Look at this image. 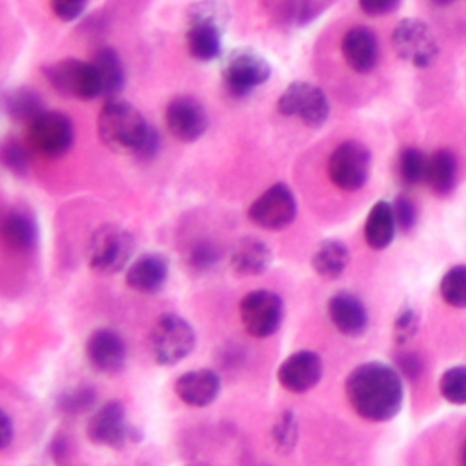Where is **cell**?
I'll use <instances>...</instances> for the list:
<instances>
[{"label": "cell", "mask_w": 466, "mask_h": 466, "mask_svg": "<svg viewBox=\"0 0 466 466\" xmlns=\"http://www.w3.org/2000/svg\"><path fill=\"white\" fill-rule=\"evenodd\" d=\"M346 397L350 406L366 420L384 422L393 419L404 400L400 373L379 360L359 364L346 377Z\"/></svg>", "instance_id": "1"}, {"label": "cell", "mask_w": 466, "mask_h": 466, "mask_svg": "<svg viewBox=\"0 0 466 466\" xmlns=\"http://www.w3.org/2000/svg\"><path fill=\"white\" fill-rule=\"evenodd\" d=\"M96 129L102 144L115 153L151 157L158 146L155 129L126 100H107L98 113Z\"/></svg>", "instance_id": "2"}, {"label": "cell", "mask_w": 466, "mask_h": 466, "mask_svg": "<svg viewBox=\"0 0 466 466\" xmlns=\"http://www.w3.org/2000/svg\"><path fill=\"white\" fill-rule=\"evenodd\" d=\"M228 18V7L218 0H202L189 5L186 44L195 60L208 62L220 55V42Z\"/></svg>", "instance_id": "3"}, {"label": "cell", "mask_w": 466, "mask_h": 466, "mask_svg": "<svg viewBox=\"0 0 466 466\" xmlns=\"http://www.w3.org/2000/svg\"><path fill=\"white\" fill-rule=\"evenodd\" d=\"M135 253L133 235L115 224L96 228L87 244V264L98 275L122 271Z\"/></svg>", "instance_id": "4"}, {"label": "cell", "mask_w": 466, "mask_h": 466, "mask_svg": "<svg viewBox=\"0 0 466 466\" xmlns=\"http://www.w3.org/2000/svg\"><path fill=\"white\" fill-rule=\"evenodd\" d=\"M197 344L193 326L177 313L160 315L149 331V351L160 366H173L184 360Z\"/></svg>", "instance_id": "5"}, {"label": "cell", "mask_w": 466, "mask_h": 466, "mask_svg": "<svg viewBox=\"0 0 466 466\" xmlns=\"http://www.w3.org/2000/svg\"><path fill=\"white\" fill-rule=\"evenodd\" d=\"M244 329L255 339L271 337L284 320V302L271 289H253L238 302Z\"/></svg>", "instance_id": "6"}, {"label": "cell", "mask_w": 466, "mask_h": 466, "mask_svg": "<svg viewBox=\"0 0 466 466\" xmlns=\"http://www.w3.org/2000/svg\"><path fill=\"white\" fill-rule=\"evenodd\" d=\"M371 153L370 149L357 142L346 140L339 144L328 160L329 180L342 191L360 189L370 177Z\"/></svg>", "instance_id": "7"}, {"label": "cell", "mask_w": 466, "mask_h": 466, "mask_svg": "<svg viewBox=\"0 0 466 466\" xmlns=\"http://www.w3.org/2000/svg\"><path fill=\"white\" fill-rule=\"evenodd\" d=\"M395 53L415 67H428L439 56V44L431 27L419 18L400 20L391 35Z\"/></svg>", "instance_id": "8"}, {"label": "cell", "mask_w": 466, "mask_h": 466, "mask_svg": "<svg viewBox=\"0 0 466 466\" xmlns=\"http://www.w3.org/2000/svg\"><path fill=\"white\" fill-rule=\"evenodd\" d=\"M277 109L284 116H295L308 127H320L329 116L326 93L309 82L289 84L277 100Z\"/></svg>", "instance_id": "9"}, {"label": "cell", "mask_w": 466, "mask_h": 466, "mask_svg": "<svg viewBox=\"0 0 466 466\" xmlns=\"http://www.w3.org/2000/svg\"><path fill=\"white\" fill-rule=\"evenodd\" d=\"M86 435L93 444L107 448H120L138 439L120 400H107L96 408L86 424Z\"/></svg>", "instance_id": "10"}, {"label": "cell", "mask_w": 466, "mask_h": 466, "mask_svg": "<svg viewBox=\"0 0 466 466\" xmlns=\"http://www.w3.org/2000/svg\"><path fill=\"white\" fill-rule=\"evenodd\" d=\"M271 75L266 58L253 49L231 51L222 66V80L226 89L235 96H244L262 86Z\"/></svg>", "instance_id": "11"}, {"label": "cell", "mask_w": 466, "mask_h": 466, "mask_svg": "<svg viewBox=\"0 0 466 466\" xmlns=\"http://www.w3.org/2000/svg\"><path fill=\"white\" fill-rule=\"evenodd\" d=\"M49 84L62 95L75 98H95L102 95L96 71L91 62L78 58H64L55 64H49L44 69Z\"/></svg>", "instance_id": "12"}, {"label": "cell", "mask_w": 466, "mask_h": 466, "mask_svg": "<svg viewBox=\"0 0 466 466\" xmlns=\"http://www.w3.org/2000/svg\"><path fill=\"white\" fill-rule=\"evenodd\" d=\"M297 200L286 184L269 186L248 209V217L262 229H282L295 220Z\"/></svg>", "instance_id": "13"}, {"label": "cell", "mask_w": 466, "mask_h": 466, "mask_svg": "<svg viewBox=\"0 0 466 466\" xmlns=\"http://www.w3.org/2000/svg\"><path fill=\"white\" fill-rule=\"evenodd\" d=\"M29 144L46 157H60L73 144V126L67 115L42 111L27 129Z\"/></svg>", "instance_id": "14"}, {"label": "cell", "mask_w": 466, "mask_h": 466, "mask_svg": "<svg viewBox=\"0 0 466 466\" xmlns=\"http://www.w3.org/2000/svg\"><path fill=\"white\" fill-rule=\"evenodd\" d=\"M127 357L122 335L111 328L93 329L86 340V359L89 366L104 375L118 373Z\"/></svg>", "instance_id": "15"}, {"label": "cell", "mask_w": 466, "mask_h": 466, "mask_svg": "<svg viewBox=\"0 0 466 466\" xmlns=\"http://www.w3.org/2000/svg\"><path fill=\"white\" fill-rule=\"evenodd\" d=\"M166 127L180 142H195L208 129L204 106L191 96L173 98L166 107Z\"/></svg>", "instance_id": "16"}, {"label": "cell", "mask_w": 466, "mask_h": 466, "mask_svg": "<svg viewBox=\"0 0 466 466\" xmlns=\"http://www.w3.org/2000/svg\"><path fill=\"white\" fill-rule=\"evenodd\" d=\"M322 370V359L315 351L300 350L280 362L277 380L291 393H306L320 382Z\"/></svg>", "instance_id": "17"}, {"label": "cell", "mask_w": 466, "mask_h": 466, "mask_svg": "<svg viewBox=\"0 0 466 466\" xmlns=\"http://www.w3.org/2000/svg\"><path fill=\"white\" fill-rule=\"evenodd\" d=\"M222 382L215 370L211 368H198L189 370L177 377L173 390L177 397L193 408H204L217 400L220 393Z\"/></svg>", "instance_id": "18"}, {"label": "cell", "mask_w": 466, "mask_h": 466, "mask_svg": "<svg viewBox=\"0 0 466 466\" xmlns=\"http://www.w3.org/2000/svg\"><path fill=\"white\" fill-rule=\"evenodd\" d=\"M328 315L333 326L346 337H359L368 328V309L364 302L350 291H337L329 297Z\"/></svg>", "instance_id": "19"}, {"label": "cell", "mask_w": 466, "mask_h": 466, "mask_svg": "<svg viewBox=\"0 0 466 466\" xmlns=\"http://www.w3.org/2000/svg\"><path fill=\"white\" fill-rule=\"evenodd\" d=\"M346 64L357 73L371 71L379 62V42L375 35L362 25L348 29L340 42Z\"/></svg>", "instance_id": "20"}, {"label": "cell", "mask_w": 466, "mask_h": 466, "mask_svg": "<svg viewBox=\"0 0 466 466\" xmlns=\"http://www.w3.org/2000/svg\"><path fill=\"white\" fill-rule=\"evenodd\" d=\"M169 266L160 253H144L126 269V284L138 293H157L167 280Z\"/></svg>", "instance_id": "21"}, {"label": "cell", "mask_w": 466, "mask_h": 466, "mask_svg": "<svg viewBox=\"0 0 466 466\" xmlns=\"http://www.w3.org/2000/svg\"><path fill=\"white\" fill-rule=\"evenodd\" d=\"M271 264L269 246L257 237H242L229 253V266L240 277L264 273Z\"/></svg>", "instance_id": "22"}, {"label": "cell", "mask_w": 466, "mask_h": 466, "mask_svg": "<svg viewBox=\"0 0 466 466\" xmlns=\"http://www.w3.org/2000/svg\"><path fill=\"white\" fill-rule=\"evenodd\" d=\"M0 237L4 244L13 251H18V253L31 251L38 237L36 224L27 213L20 209H13L0 222Z\"/></svg>", "instance_id": "23"}, {"label": "cell", "mask_w": 466, "mask_h": 466, "mask_svg": "<svg viewBox=\"0 0 466 466\" xmlns=\"http://www.w3.org/2000/svg\"><path fill=\"white\" fill-rule=\"evenodd\" d=\"M397 222L393 215V208L386 200H379L371 206L366 224H364V238L371 249H386L395 237Z\"/></svg>", "instance_id": "24"}, {"label": "cell", "mask_w": 466, "mask_h": 466, "mask_svg": "<svg viewBox=\"0 0 466 466\" xmlns=\"http://www.w3.org/2000/svg\"><path fill=\"white\" fill-rule=\"evenodd\" d=\"M348 264H350V251L344 242L335 238H328L320 242L315 253L311 255V266L315 273L328 280L340 277L348 268Z\"/></svg>", "instance_id": "25"}, {"label": "cell", "mask_w": 466, "mask_h": 466, "mask_svg": "<svg viewBox=\"0 0 466 466\" xmlns=\"http://www.w3.org/2000/svg\"><path fill=\"white\" fill-rule=\"evenodd\" d=\"M457 178V158L450 149H439L428 157L426 184L435 195H448Z\"/></svg>", "instance_id": "26"}, {"label": "cell", "mask_w": 466, "mask_h": 466, "mask_svg": "<svg viewBox=\"0 0 466 466\" xmlns=\"http://www.w3.org/2000/svg\"><path fill=\"white\" fill-rule=\"evenodd\" d=\"M96 71L102 95H116L124 86V66L111 47H100L89 60Z\"/></svg>", "instance_id": "27"}, {"label": "cell", "mask_w": 466, "mask_h": 466, "mask_svg": "<svg viewBox=\"0 0 466 466\" xmlns=\"http://www.w3.org/2000/svg\"><path fill=\"white\" fill-rule=\"evenodd\" d=\"M442 300L451 308H466V264L450 268L439 286Z\"/></svg>", "instance_id": "28"}, {"label": "cell", "mask_w": 466, "mask_h": 466, "mask_svg": "<svg viewBox=\"0 0 466 466\" xmlns=\"http://www.w3.org/2000/svg\"><path fill=\"white\" fill-rule=\"evenodd\" d=\"M399 177L402 184L415 186L426 180V169H428V157L417 149V147H404L399 155Z\"/></svg>", "instance_id": "29"}, {"label": "cell", "mask_w": 466, "mask_h": 466, "mask_svg": "<svg viewBox=\"0 0 466 466\" xmlns=\"http://www.w3.org/2000/svg\"><path fill=\"white\" fill-rule=\"evenodd\" d=\"M96 402V391L95 388L87 384L73 386L58 395L56 406L66 415H80L89 411Z\"/></svg>", "instance_id": "30"}, {"label": "cell", "mask_w": 466, "mask_h": 466, "mask_svg": "<svg viewBox=\"0 0 466 466\" xmlns=\"http://www.w3.org/2000/svg\"><path fill=\"white\" fill-rule=\"evenodd\" d=\"M5 109L15 120L33 122L44 109L38 95H35L29 89H16L13 91L5 100Z\"/></svg>", "instance_id": "31"}, {"label": "cell", "mask_w": 466, "mask_h": 466, "mask_svg": "<svg viewBox=\"0 0 466 466\" xmlns=\"http://www.w3.org/2000/svg\"><path fill=\"white\" fill-rule=\"evenodd\" d=\"M299 439V420L291 410L279 413L271 426V441L280 453H289Z\"/></svg>", "instance_id": "32"}, {"label": "cell", "mask_w": 466, "mask_h": 466, "mask_svg": "<svg viewBox=\"0 0 466 466\" xmlns=\"http://www.w3.org/2000/svg\"><path fill=\"white\" fill-rule=\"evenodd\" d=\"M441 395L455 406L466 404V366H451L439 379Z\"/></svg>", "instance_id": "33"}, {"label": "cell", "mask_w": 466, "mask_h": 466, "mask_svg": "<svg viewBox=\"0 0 466 466\" xmlns=\"http://www.w3.org/2000/svg\"><path fill=\"white\" fill-rule=\"evenodd\" d=\"M220 257L218 248L209 240H197L191 248H187L186 262L193 271H208L217 264Z\"/></svg>", "instance_id": "34"}, {"label": "cell", "mask_w": 466, "mask_h": 466, "mask_svg": "<svg viewBox=\"0 0 466 466\" xmlns=\"http://www.w3.org/2000/svg\"><path fill=\"white\" fill-rule=\"evenodd\" d=\"M0 162H2L7 169H11V171H15V173H24L25 167H27V164H29V155H27L25 147H24L20 142L9 140V142L4 144L2 149H0Z\"/></svg>", "instance_id": "35"}, {"label": "cell", "mask_w": 466, "mask_h": 466, "mask_svg": "<svg viewBox=\"0 0 466 466\" xmlns=\"http://www.w3.org/2000/svg\"><path fill=\"white\" fill-rule=\"evenodd\" d=\"M419 328V317L411 308H404L400 309V313L397 315L395 322H393V337L397 340V344H406L413 339V335L417 333Z\"/></svg>", "instance_id": "36"}, {"label": "cell", "mask_w": 466, "mask_h": 466, "mask_svg": "<svg viewBox=\"0 0 466 466\" xmlns=\"http://www.w3.org/2000/svg\"><path fill=\"white\" fill-rule=\"evenodd\" d=\"M391 208H393L397 228H400L402 231H410L417 222V209L413 202L408 197H397Z\"/></svg>", "instance_id": "37"}, {"label": "cell", "mask_w": 466, "mask_h": 466, "mask_svg": "<svg viewBox=\"0 0 466 466\" xmlns=\"http://www.w3.org/2000/svg\"><path fill=\"white\" fill-rule=\"evenodd\" d=\"M49 4L56 18L62 22H71L84 13L87 0H49Z\"/></svg>", "instance_id": "38"}, {"label": "cell", "mask_w": 466, "mask_h": 466, "mask_svg": "<svg viewBox=\"0 0 466 466\" xmlns=\"http://www.w3.org/2000/svg\"><path fill=\"white\" fill-rule=\"evenodd\" d=\"M395 370L399 373H402L404 377H410L413 380L422 371V362H420V359L415 353L404 351V353L397 355V368Z\"/></svg>", "instance_id": "39"}, {"label": "cell", "mask_w": 466, "mask_h": 466, "mask_svg": "<svg viewBox=\"0 0 466 466\" xmlns=\"http://www.w3.org/2000/svg\"><path fill=\"white\" fill-rule=\"evenodd\" d=\"M400 0H359L360 9L370 16H380L399 7Z\"/></svg>", "instance_id": "40"}, {"label": "cell", "mask_w": 466, "mask_h": 466, "mask_svg": "<svg viewBox=\"0 0 466 466\" xmlns=\"http://www.w3.org/2000/svg\"><path fill=\"white\" fill-rule=\"evenodd\" d=\"M15 437V428L11 417L0 408V450H5Z\"/></svg>", "instance_id": "41"}, {"label": "cell", "mask_w": 466, "mask_h": 466, "mask_svg": "<svg viewBox=\"0 0 466 466\" xmlns=\"http://www.w3.org/2000/svg\"><path fill=\"white\" fill-rule=\"evenodd\" d=\"M433 4H437V5H448V4H451L453 0H431Z\"/></svg>", "instance_id": "42"}, {"label": "cell", "mask_w": 466, "mask_h": 466, "mask_svg": "<svg viewBox=\"0 0 466 466\" xmlns=\"http://www.w3.org/2000/svg\"><path fill=\"white\" fill-rule=\"evenodd\" d=\"M461 461H462V466H466V444L462 448V455H461Z\"/></svg>", "instance_id": "43"}]
</instances>
